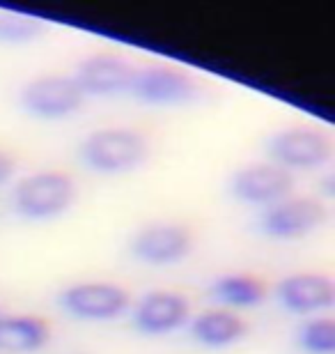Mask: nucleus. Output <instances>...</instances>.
I'll return each mask as SVG.
<instances>
[{
  "label": "nucleus",
  "instance_id": "f257e3e1",
  "mask_svg": "<svg viewBox=\"0 0 335 354\" xmlns=\"http://www.w3.org/2000/svg\"><path fill=\"white\" fill-rule=\"evenodd\" d=\"M78 154L92 173L124 175L147 161L149 140L135 127H104L83 140Z\"/></svg>",
  "mask_w": 335,
  "mask_h": 354
},
{
  "label": "nucleus",
  "instance_id": "f03ea898",
  "mask_svg": "<svg viewBox=\"0 0 335 354\" xmlns=\"http://www.w3.org/2000/svg\"><path fill=\"white\" fill-rule=\"evenodd\" d=\"M76 198V184L67 173L39 171L17 182L12 191V205L19 216L28 221L58 218L71 207Z\"/></svg>",
  "mask_w": 335,
  "mask_h": 354
},
{
  "label": "nucleus",
  "instance_id": "7ed1b4c3",
  "mask_svg": "<svg viewBox=\"0 0 335 354\" xmlns=\"http://www.w3.org/2000/svg\"><path fill=\"white\" fill-rule=\"evenodd\" d=\"M60 306L71 317L85 322H111L119 320L131 308V295L117 283L108 281H83L62 290Z\"/></svg>",
  "mask_w": 335,
  "mask_h": 354
},
{
  "label": "nucleus",
  "instance_id": "20e7f679",
  "mask_svg": "<svg viewBox=\"0 0 335 354\" xmlns=\"http://www.w3.org/2000/svg\"><path fill=\"white\" fill-rule=\"evenodd\" d=\"M269 154L285 171H315L331 161L333 143L315 127H289L276 131L269 140Z\"/></svg>",
  "mask_w": 335,
  "mask_h": 354
},
{
  "label": "nucleus",
  "instance_id": "39448f33",
  "mask_svg": "<svg viewBox=\"0 0 335 354\" xmlns=\"http://www.w3.org/2000/svg\"><path fill=\"white\" fill-rule=\"evenodd\" d=\"M85 102L83 90L74 76L46 74L28 81L21 90V106L37 120H65L81 111Z\"/></svg>",
  "mask_w": 335,
  "mask_h": 354
},
{
  "label": "nucleus",
  "instance_id": "423d86ee",
  "mask_svg": "<svg viewBox=\"0 0 335 354\" xmlns=\"http://www.w3.org/2000/svg\"><path fill=\"white\" fill-rule=\"evenodd\" d=\"M329 209L312 196H287L271 205L260 216V230L274 239H301L326 223Z\"/></svg>",
  "mask_w": 335,
  "mask_h": 354
},
{
  "label": "nucleus",
  "instance_id": "0eeeda50",
  "mask_svg": "<svg viewBox=\"0 0 335 354\" xmlns=\"http://www.w3.org/2000/svg\"><path fill=\"white\" fill-rule=\"evenodd\" d=\"M193 244V232L184 223H149L133 235L131 253L145 265L168 267L186 260Z\"/></svg>",
  "mask_w": 335,
  "mask_h": 354
},
{
  "label": "nucleus",
  "instance_id": "6e6552de",
  "mask_svg": "<svg viewBox=\"0 0 335 354\" xmlns=\"http://www.w3.org/2000/svg\"><path fill=\"white\" fill-rule=\"evenodd\" d=\"M232 196L253 207H271L285 201L294 191V175L274 161L265 164H248L232 175Z\"/></svg>",
  "mask_w": 335,
  "mask_h": 354
},
{
  "label": "nucleus",
  "instance_id": "1a4fd4ad",
  "mask_svg": "<svg viewBox=\"0 0 335 354\" xmlns=\"http://www.w3.org/2000/svg\"><path fill=\"white\" fill-rule=\"evenodd\" d=\"M135 69L117 53H95L78 62L74 81L85 97H119L131 92Z\"/></svg>",
  "mask_w": 335,
  "mask_h": 354
},
{
  "label": "nucleus",
  "instance_id": "9d476101",
  "mask_svg": "<svg viewBox=\"0 0 335 354\" xmlns=\"http://www.w3.org/2000/svg\"><path fill=\"white\" fill-rule=\"evenodd\" d=\"M195 79L184 69L170 65H152L135 69L129 95L152 106H175L191 102L195 97Z\"/></svg>",
  "mask_w": 335,
  "mask_h": 354
},
{
  "label": "nucleus",
  "instance_id": "9b49d317",
  "mask_svg": "<svg viewBox=\"0 0 335 354\" xmlns=\"http://www.w3.org/2000/svg\"><path fill=\"white\" fill-rule=\"evenodd\" d=\"M191 320V301L182 292L154 290L140 297L133 308V324L145 336H166L186 327Z\"/></svg>",
  "mask_w": 335,
  "mask_h": 354
},
{
  "label": "nucleus",
  "instance_id": "f8f14e48",
  "mask_svg": "<svg viewBox=\"0 0 335 354\" xmlns=\"http://www.w3.org/2000/svg\"><path fill=\"white\" fill-rule=\"evenodd\" d=\"M276 297L280 301V306L289 310V313H322V310H329L335 304V286L331 276L326 274H291L278 283Z\"/></svg>",
  "mask_w": 335,
  "mask_h": 354
},
{
  "label": "nucleus",
  "instance_id": "ddd939ff",
  "mask_svg": "<svg viewBox=\"0 0 335 354\" xmlns=\"http://www.w3.org/2000/svg\"><path fill=\"white\" fill-rule=\"evenodd\" d=\"M246 334L248 322L227 308L202 310L191 320V336L204 348H230V345L244 341Z\"/></svg>",
  "mask_w": 335,
  "mask_h": 354
},
{
  "label": "nucleus",
  "instance_id": "4468645a",
  "mask_svg": "<svg viewBox=\"0 0 335 354\" xmlns=\"http://www.w3.org/2000/svg\"><path fill=\"white\" fill-rule=\"evenodd\" d=\"M51 327L37 315H0V352L30 354L46 348Z\"/></svg>",
  "mask_w": 335,
  "mask_h": 354
},
{
  "label": "nucleus",
  "instance_id": "2eb2a0df",
  "mask_svg": "<svg viewBox=\"0 0 335 354\" xmlns=\"http://www.w3.org/2000/svg\"><path fill=\"white\" fill-rule=\"evenodd\" d=\"M213 297L232 308H253L267 299V286L253 274H225L211 286Z\"/></svg>",
  "mask_w": 335,
  "mask_h": 354
},
{
  "label": "nucleus",
  "instance_id": "dca6fc26",
  "mask_svg": "<svg viewBox=\"0 0 335 354\" xmlns=\"http://www.w3.org/2000/svg\"><path fill=\"white\" fill-rule=\"evenodd\" d=\"M46 32V26L39 19L28 14L3 12L0 14V41L3 44H30Z\"/></svg>",
  "mask_w": 335,
  "mask_h": 354
},
{
  "label": "nucleus",
  "instance_id": "f3484780",
  "mask_svg": "<svg viewBox=\"0 0 335 354\" xmlns=\"http://www.w3.org/2000/svg\"><path fill=\"white\" fill-rule=\"evenodd\" d=\"M298 345L308 354L335 352V322L333 317H312L298 331Z\"/></svg>",
  "mask_w": 335,
  "mask_h": 354
},
{
  "label": "nucleus",
  "instance_id": "a211bd4d",
  "mask_svg": "<svg viewBox=\"0 0 335 354\" xmlns=\"http://www.w3.org/2000/svg\"><path fill=\"white\" fill-rule=\"evenodd\" d=\"M17 173V164H14L12 154H7L5 150H0V187L7 184Z\"/></svg>",
  "mask_w": 335,
  "mask_h": 354
},
{
  "label": "nucleus",
  "instance_id": "6ab92c4d",
  "mask_svg": "<svg viewBox=\"0 0 335 354\" xmlns=\"http://www.w3.org/2000/svg\"><path fill=\"white\" fill-rule=\"evenodd\" d=\"M0 315H3V310H0Z\"/></svg>",
  "mask_w": 335,
  "mask_h": 354
}]
</instances>
